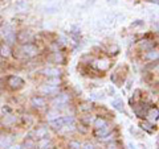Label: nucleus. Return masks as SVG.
<instances>
[{"mask_svg":"<svg viewBox=\"0 0 159 149\" xmlns=\"http://www.w3.org/2000/svg\"><path fill=\"white\" fill-rule=\"evenodd\" d=\"M15 121H16V116L11 115V113H7V115H4V117H3V124L4 126H9V124H12Z\"/></svg>","mask_w":159,"mask_h":149,"instance_id":"12","label":"nucleus"},{"mask_svg":"<svg viewBox=\"0 0 159 149\" xmlns=\"http://www.w3.org/2000/svg\"><path fill=\"white\" fill-rule=\"evenodd\" d=\"M69 100V95H66V94H60L58 96H56L53 99V107H56V108H62V107H65L66 106V103Z\"/></svg>","mask_w":159,"mask_h":149,"instance_id":"3","label":"nucleus"},{"mask_svg":"<svg viewBox=\"0 0 159 149\" xmlns=\"http://www.w3.org/2000/svg\"><path fill=\"white\" fill-rule=\"evenodd\" d=\"M8 149H21V147H19V145H11Z\"/></svg>","mask_w":159,"mask_h":149,"instance_id":"28","label":"nucleus"},{"mask_svg":"<svg viewBox=\"0 0 159 149\" xmlns=\"http://www.w3.org/2000/svg\"><path fill=\"white\" fill-rule=\"evenodd\" d=\"M109 132H110V127L109 126H105L102 128H99V130H96L94 131V135H96L98 138H102V137H106L109 135Z\"/></svg>","mask_w":159,"mask_h":149,"instance_id":"9","label":"nucleus"},{"mask_svg":"<svg viewBox=\"0 0 159 149\" xmlns=\"http://www.w3.org/2000/svg\"><path fill=\"white\" fill-rule=\"evenodd\" d=\"M82 149H94V147L90 143H86L85 145H84V148H82Z\"/></svg>","mask_w":159,"mask_h":149,"instance_id":"27","label":"nucleus"},{"mask_svg":"<svg viewBox=\"0 0 159 149\" xmlns=\"http://www.w3.org/2000/svg\"><path fill=\"white\" fill-rule=\"evenodd\" d=\"M141 127L143 128V130H146L147 132H150V133H151V132L154 131V128H150L151 126H150V124H148V123H146V121H143V123H141Z\"/></svg>","mask_w":159,"mask_h":149,"instance_id":"23","label":"nucleus"},{"mask_svg":"<svg viewBox=\"0 0 159 149\" xmlns=\"http://www.w3.org/2000/svg\"><path fill=\"white\" fill-rule=\"evenodd\" d=\"M146 115H147V117H148V120L150 121H157L158 117H159V110L157 107H151V108H148Z\"/></svg>","mask_w":159,"mask_h":149,"instance_id":"8","label":"nucleus"},{"mask_svg":"<svg viewBox=\"0 0 159 149\" xmlns=\"http://www.w3.org/2000/svg\"><path fill=\"white\" fill-rule=\"evenodd\" d=\"M40 92L45 94V95H56L58 92V87L51 86V84H44V86L40 87Z\"/></svg>","mask_w":159,"mask_h":149,"instance_id":"5","label":"nucleus"},{"mask_svg":"<svg viewBox=\"0 0 159 149\" xmlns=\"http://www.w3.org/2000/svg\"><path fill=\"white\" fill-rule=\"evenodd\" d=\"M12 27L9 25V24H6V25H3L2 28H0V34H2L3 37H7L9 33H12Z\"/></svg>","mask_w":159,"mask_h":149,"instance_id":"13","label":"nucleus"},{"mask_svg":"<svg viewBox=\"0 0 159 149\" xmlns=\"http://www.w3.org/2000/svg\"><path fill=\"white\" fill-rule=\"evenodd\" d=\"M107 126V123L105 119H102V117H97L96 120H94V128L96 130H99V128H102V127H105Z\"/></svg>","mask_w":159,"mask_h":149,"instance_id":"14","label":"nucleus"},{"mask_svg":"<svg viewBox=\"0 0 159 149\" xmlns=\"http://www.w3.org/2000/svg\"><path fill=\"white\" fill-rule=\"evenodd\" d=\"M69 148H72V149H81V145H80V143H77V141H70V143H69Z\"/></svg>","mask_w":159,"mask_h":149,"instance_id":"24","label":"nucleus"},{"mask_svg":"<svg viewBox=\"0 0 159 149\" xmlns=\"http://www.w3.org/2000/svg\"><path fill=\"white\" fill-rule=\"evenodd\" d=\"M25 145L33 148V147H34V141H32V140H27V141H25Z\"/></svg>","mask_w":159,"mask_h":149,"instance_id":"26","label":"nucleus"},{"mask_svg":"<svg viewBox=\"0 0 159 149\" xmlns=\"http://www.w3.org/2000/svg\"><path fill=\"white\" fill-rule=\"evenodd\" d=\"M150 2H157V3H159V0H150Z\"/></svg>","mask_w":159,"mask_h":149,"instance_id":"29","label":"nucleus"},{"mask_svg":"<svg viewBox=\"0 0 159 149\" xmlns=\"http://www.w3.org/2000/svg\"><path fill=\"white\" fill-rule=\"evenodd\" d=\"M57 117H60V115H58V112H56V111H51V112H48V115H47V119L49 121H52V120H54V119H57Z\"/></svg>","mask_w":159,"mask_h":149,"instance_id":"20","label":"nucleus"},{"mask_svg":"<svg viewBox=\"0 0 159 149\" xmlns=\"http://www.w3.org/2000/svg\"><path fill=\"white\" fill-rule=\"evenodd\" d=\"M158 145H159V138H158Z\"/></svg>","mask_w":159,"mask_h":149,"instance_id":"30","label":"nucleus"},{"mask_svg":"<svg viewBox=\"0 0 159 149\" xmlns=\"http://www.w3.org/2000/svg\"><path fill=\"white\" fill-rule=\"evenodd\" d=\"M111 104H113V106L117 108V110H119V111H123V103H122L121 100H113V102H111Z\"/></svg>","mask_w":159,"mask_h":149,"instance_id":"21","label":"nucleus"},{"mask_svg":"<svg viewBox=\"0 0 159 149\" xmlns=\"http://www.w3.org/2000/svg\"><path fill=\"white\" fill-rule=\"evenodd\" d=\"M19 53H21V57L24 58H32L39 53V49L33 44H24V45L20 46Z\"/></svg>","mask_w":159,"mask_h":149,"instance_id":"1","label":"nucleus"},{"mask_svg":"<svg viewBox=\"0 0 159 149\" xmlns=\"http://www.w3.org/2000/svg\"><path fill=\"white\" fill-rule=\"evenodd\" d=\"M146 58L147 59H151V61H154V59H158L159 58V50H150L146 53Z\"/></svg>","mask_w":159,"mask_h":149,"instance_id":"15","label":"nucleus"},{"mask_svg":"<svg viewBox=\"0 0 159 149\" xmlns=\"http://www.w3.org/2000/svg\"><path fill=\"white\" fill-rule=\"evenodd\" d=\"M49 144H51V141H49L47 137H44V138H40V141L37 143V147L41 148V149H44V148H48Z\"/></svg>","mask_w":159,"mask_h":149,"instance_id":"18","label":"nucleus"},{"mask_svg":"<svg viewBox=\"0 0 159 149\" xmlns=\"http://www.w3.org/2000/svg\"><path fill=\"white\" fill-rule=\"evenodd\" d=\"M4 40H6V42L8 44V45H9V46H11V45H12V44H13L15 41H16V34H15V33L12 32V33H9V34H8V36H7V37H4Z\"/></svg>","mask_w":159,"mask_h":149,"instance_id":"16","label":"nucleus"},{"mask_svg":"<svg viewBox=\"0 0 159 149\" xmlns=\"http://www.w3.org/2000/svg\"><path fill=\"white\" fill-rule=\"evenodd\" d=\"M43 74L47 77H60V74H61V71H60V69L57 67H47L43 70Z\"/></svg>","mask_w":159,"mask_h":149,"instance_id":"7","label":"nucleus"},{"mask_svg":"<svg viewBox=\"0 0 159 149\" xmlns=\"http://www.w3.org/2000/svg\"><path fill=\"white\" fill-rule=\"evenodd\" d=\"M20 42H23V44H27L29 42V40L32 38V34L29 33V32H20V34L16 37Z\"/></svg>","mask_w":159,"mask_h":149,"instance_id":"11","label":"nucleus"},{"mask_svg":"<svg viewBox=\"0 0 159 149\" xmlns=\"http://www.w3.org/2000/svg\"><path fill=\"white\" fill-rule=\"evenodd\" d=\"M7 83H8V86L11 87L12 90H19V88H21L24 86L23 78L16 77V75H9L8 79H7Z\"/></svg>","mask_w":159,"mask_h":149,"instance_id":"2","label":"nucleus"},{"mask_svg":"<svg viewBox=\"0 0 159 149\" xmlns=\"http://www.w3.org/2000/svg\"><path fill=\"white\" fill-rule=\"evenodd\" d=\"M54 61L56 62H62L64 58H62V56L60 53H54Z\"/></svg>","mask_w":159,"mask_h":149,"instance_id":"25","label":"nucleus"},{"mask_svg":"<svg viewBox=\"0 0 159 149\" xmlns=\"http://www.w3.org/2000/svg\"><path fill=\"white\" fill-rule=\"evenodd\" d=\"M47 133H48V131L45 128H39V130H36V132H34V135L39 138H44V137H47Z\"/></svg>","mask_w":159,"mask_h":149,"instance_id":"19","label":"nucleus"},{"mask_svg":"<svg viewBox=\"0 0 159 149\" xmlns=\"http://www.w3.org/2000/svg\"><path fill=\"white\" fill-rule=\"evenodd\" d=\"M31 103H32L33 107H36V108H43V107H45L47 100H45V98H43V96H33V98L31 99Z\"/></svg>","mask_w":159,"mask_h":149,"instance_id":"6","label":"nucleus"},{"mask_svg":"<svg viewBox=\"0 0 159 149\" xmlns=\"http://www.w3.org/2000/svg\"><path fill=\"white\" fill-rule=\"evenodd\" d=\"M16 8L20 9V11H25V9L28 8V4H27L25 2H19V3L16 4Z\"/></svg>","mask_w":159,"mask_h":149,"instance_id":"22","label":"nucleus"},{"mask_svg":"<svg viewBox=\"0 0 159 149\" xmlns=\"http://www.w3.org/2000/svg\"><path fill=\"white\" fill-rule=\"evenodd\" d=\"M12 144H13V136L11 135L0 136V149H8Z\"/></svg>","mask_w":159,"mask_h":149,"instance_id":"4","label":"nucleus"},{"mask_svg":"<svg viewBox=\"0 0 159 149\" xmlns=\"http://www.w3.org/2000/svg\"><path fill=\"white\" fill-rule=\"evenodd\" d=\"M60 83H61V81H60L58 77H52L51 79H48V82H47V84H51V86H56V87L60 86Z\"/></svg>","mask_w":159,"mask_h":149,"instance_id":"17","label":"nucleus"},{"mask_svg":"<svg viewBox=\"0 0 159 149\" xmlns=\"http://www.w3.org/2000/svg\"><path fill=\"white\" fill-rule=\"evenodd\" d=\"M0 56L7 58L11 56V46L8 45V44H3V45H0Z\"/></svg>","mask_w":159,"mask_h":149,"instance_id":"10","label":"nucleus"}]
</instances>
